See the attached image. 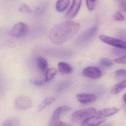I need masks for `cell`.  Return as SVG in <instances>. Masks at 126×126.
<instances>
[{
  "instance_id": "obj_6",
  "label": "cell",
  "mask_w": 126,
  "mask_h": 126,
  "mask_svg": "<svg viewBox=\"0 0 126 126\" xmlns=\"http://www.w3.org/2000/svg\"><path fill=\"white\" fill-rule=\"evenodd\" d=\"M99 39L103 43L120 48L126 49V42L104 35L99 36Z\"/></svg>"
},
{
  "instance_id": "obj_17",
  "label": "cell",
  "mask_w": 126,
  "mask_h": 126,
  "mask_svg": "<svg viewBox=\"0 0 126 126\" xmlns=\"http://www.w3.org/2000/svg\"><path fill=\"white\" fill-rule=\"evenodd\" d=\"M20 122L17 118H8L5 121L1 126H20Z\"/></svg>"
},
{
  "instance_id": "obj_15",
  "label": "cell",
  "mask_w": 126,
  "mask_h": 126,
  "mask_svg": "<svg viewBox=\"0 0 126 126\" xmlns=\"http://www.w3.org/2000/svg\"><path fill=\"white\" fill-rule=\"evenodd\" d=\"M70 0H58L56 4V8L59 12H63L69 6Z\"/></svg>"
},
{
  "instance_id": "obj_28",
  "label": "cell",
  "mask_w": 126,
  "mask_h": 126,
  "mask_svg": "<svg viewBox=\"0 0 126 126\" xmlns=\"http://www.w3.org/2000/svg\"><path fill=\"white\" fill-rule=\"evenodd\" d=\"M55 126H72L71 125L66 123L60 121Z\"/></svg>"
},
{
  "instance_id": "obj_1",
  "label": "cell",
  "mask_w": 126,
  "mask_h": 126,
  "mask_svg": "<svg viewBox=\"0 0 126 126\" xmlns=\"http://www.w3.org/2000/svg\"><path fill=\"white\" fill-rule=\"evenodd\" d=\"M80 28V24L75 21H68L60 23L51 30L49 40L54 44H61L75 35Z\"/></svg>"
},
{
  "instance_id": "obj_7",
  "label": "cell",
  "mask_w": 126,
  "mask_h": 126,
  "mask_svg": "<svg viewBox=\"0 0 126 126\" xmlns=\"http://www.w3.org/2000/svg\"><path fill=\"white\" fill-rule=\"evenodd\" d=\"M71 108L67 106H63L58 107L54 112L51 118L49 126H55L60 121V116L63 112L70 111Z\"/></svg>"
},
{
  "instance_id": "obj_30",
  "label": "cell",
  "mask_w": 126,
  "mask_h": 126,
  "mask_svg": "<svg viewBox=\"0 0 126 126\" xmlns=\"http://www.w3.org/2000/svg\"><path fill=\"white\" fill-rule=\"evenodd\" d=\"M101 126H113L112 124L110 123H107L106 124H103Z\"/></svg>"
},
{
  "instance_id": "obj_23",
  "label": "cell",
  "mask_w": 126,
  "mask_h": 126,
  "mask_svg": "<svg viewBox=\"0 0 126 126\" xmlns=\"http://www.w3.org/2000/svg\"><path fill=\"white\" fill-rule=\"evenodd\" d=\"M114 19L118 21H123L124 20L125 18L124 16L120 12H118L114 16Z\"/></svg>"
},
{
  "instance_id": "obj_25",
  "label": "cell",
  "mask_w": 126,
  "mask_h": 126,
  "mask_svg": "<svg viewBox=\"0 0 126 126\" xmlns=\"http://www.w3.org/2000/svg\"><path fill=\"white\" fill-rule=\"evenodd\" d=\"M30 82L31 83L37 86H41L45 83V81L36 79H32L30 80Z\"/></svg>"
},
{
  "instance_id": "obj_4",
  "label": "cell",
  "mask_w": 126,
  "mask_h": 126,
  "mask_svg": "<svg viewBox=\"0 0 126 126\" xmlns=\"http://www.w3.org/2000/svg\"><path fill=\"white\" fill-rule=\"evenodd\" d=\"M14 105L17 109L26 110L30 109L32 107V100L26 95H19L15 98Z\"/></svg>"
},
{
  "instance_id": "obj_9",
  "label": "cell",
  "mask_w": 126,
  "mask_h": 126,
  "mask_svg": "<svg viewBox=\"0 0 126 126\" xmlns=\"http://www.w3.org/2000/svg\"><path fill=\"white\" fill-rule=\"evenodd\" d=\"M105 121L104 118L94 115L84 119L81 123V126H98Z\"/></svg>"
},
{
  "instance_id": "obj_31",
  "label": "cell",
  "mask_w": 126,
  "mask_h": 126,
  "mask_svg": "<svg viewBox=\"0 0 126 126\" xmlns=\"http://www.w3.org/2000/svg\"><path fill=\"white\" fill-rule=\"evenodd\" d=\"M91 0L92 1H93V2H95V1H96L97 0Z\"/></svg>"
},
{
  "instance_id": "obj_3",
  "label": "cell",
  "mask_w": 126,
  "mask_h": 126,
  "mask_svg": "<svg viewBox=\"0 0 126 126\" xmlns=\"http://www.w3.org/2000/svg\"><path fill=\"white\" fill-rule=\"evenodd\" d=\"M97 111L93 107L83 109L74 112L72 115V120L75 121H79L86 119L87 118L95 115Z\"/></svg>"
},
{
  "instance_id": "obj_14",
  "label": "cell",
  "mask_w": 126,
  "mask_h": 126,
  "mask_svg": "<svg viewBox=\"0 0 126 126\" xmlns=\"http://www.w3.org/2000/svg\"><path fill=\"white\" fill-rule=\"evenodd\" d=\"M36 62L38 66L42 72L46 71L48 68V63L46 59L41 57H37Z\"/></svg>"
},
{
  "instance_id": "obj_20",
  "label": "cell",
  "mask_w": 126,
  "mask_h": 126,
  "mask_svg": "<svg viewBox=\"0 0 126 126\" xmlns=\"http://www.w3.org/2000/svg\"><path fill=\"white\" fill-rule=\"evenodd\" d=\"M101 65L104 67H109L112 66L114 63L110 59L104 58L102 59L100 62Z\"/></svg>"
},
{
  "instance_id": "obj_12",
  "label": "cell",
  "mask_w": 126,
  "mask_h": 126,
  "mask_svg": "<svg viewBox=\"0 0 126 126\" xmlns=\"http://www.w3.org/2000/svg\"><path fill=\"white\" fill-rule=\"evenodd\" d=\"M119 111L118 109L115 107L105 109L97 111L95 116L105 118L110 117L113 115L115 114Z\"/></svg>"
},
{
  "instance_id": "obj_8",
  "label": "cell",
  "mask_w": 126,
  "mask_h": 126,
  "mask_svg": "<svg viewBox=\"0 0 126 126\" xmlns=\"http://www.w3.org/2000/svg\"><path fill=\"white\" fill-rule=\"evenodd\" d=\"M83 73L86 77L93 79L99 78L102 75V72L100 69L94 66L86 67L83 70Z\"/></svg>"
},
{
  "instance_id": "obj_32",
  "label": "cell",
  "mask_w": 126,
  "mask_h": 126,
  "mask_svg": "<svg viewBox=\"0 0 126 126\" xmlns=\"http://www.w3.org/2000/svg\"><path fill=\"white\" fill-rule=\"evenodd\" d=\"M117 0L119 1L120 2H121V1H123L124 0Z\"/></svg>"
},
{
  "instance_id": "obj_22",
  "label": "cell",
  "mask_w": 126,
  "mask_h": 126,
  "mask_svg": "<svg viewBox=\"0 0 126 126\" xmlns=\"http://www.w3.org/2000/svg\"><path fill=\"white\" fill-rule=\"evenodd\" d=\"M115 76L118 78H126V70L125 69H118L115 72Z\"/></svg>"
},
{
  "instance_id": "obj_5",
  "label": "cell",
  "mask_w": 126,
  "mask_h": 126,
  "mask_svg": "<svg viewBox=\"0 0 126 126\" xmlns=\"http://www.w3.org/2000/svg\"><path fill=\"white\" fill-rule=\"evenodd\" d=\"M98 30L97 26H95L82 33L76 40V43L79 44H84L92 39Z\"/></svg>"
},
{
  "instance_id": "obj_27",
  "label": "cell",
  "mask_w": 126,
  "mask_h": 126,
  "mask_svg": "<svg viewBox=\"0 0 126 126\" xmlns=\"http://www.w3.org/2000/svg\"><path fill=\"white\" fill-rule=\"evenodd\" d=\"M120 9L121 11L126 12V0H124L120 2Z\"/></svg>"
},
{
  "instance_id": "obj_21",
  "label": "cell",
  "mask_w": 126,
  "mask_h": 126,
  "mask_svg": "<svg viewBox=\"0 0 126 126\" xmlns=\"http://www.w3.org/2000/svg\"><path fill=\"white\" fill-rule=\"evenodd\" d=\"M20 11L23 13H32V10L26 4L23 3L20 7Z\"/></svg>"
},
{
  "instance_id": "obj_11",
  "label": "cell",
  "mask_w": 126,
  "mask_h": 126,
  "mask_svg": "<svg viewBox=\"0 0 126 126\" xmlns=\"http://www.w3.org/2000/svg\"><path fill=\"white\" fill-rule=\"evenodd\" d=\"M82 0H73V4L66 14L67 18H72L77 15L80 8Z\"/></svg>"
},
{
  "instance_id": "obj_10",
  "label": "cell",
  "mask_w": 126,
  "mask_h": 126,
  "mask_svg": "<svg viewBox=\"0 0 126 126\" xmlns=\"http://www.w3.org/2000/svg\"><path fill=\"white\" fill-rule=\"evenodd\" d=\"M77 100L81 104H89L95 102L97 99L95 95L88 93H80L76 95Z\"/></svg>"
},
{
  "instance_id": "obj_19",
  "label": "cell",
  "mask_w": 126,
  "mask_h": 126,
  "mask_svg": "<svg viewBox=\"0 0 126 126\" xmlns=\"http://www.w3.org/2000/svg\"><path fill=\"white\" fill-rule=\"evenodd\" d=\"M57 72V70L56 68L52 67L48 69L46 71L44 81L47 82L51 80L56 75Z\"/></svg>"
},
{
  "instance_id": "obj_24",
  "label": "cell",
  "mask_w": 126,
  "mask_h": 126,
  "mask_svg": "<svg viewBox=\"0 0 126 126\" xmlns=\"http://www.w3.org/2000/svg\"><path fill=\"white\" fill-rule=\"evenodd\" d=\"M87 6L89 11H92L94 10L95 7V3L91 0H86Z\"/></svg>"
},
{
  "instance_id": "obj_13",
  "label": "cell",
  "mask_w": 126,
  "mask_h": 126,
  "mask_svg": "<svg viewBox=\"0 0 126 126\" xmlns=\"http://www.w3.org/2000/svg\"><path fill=\"white\" fill-rule=\"evenodd\" d=\"M58 69L59 72L63 74H69L72 71V68L71 66L64 62L58 63Z\"/></svg>"
},
{
  "instance_id": "obj_26",
  "label": "cell",
  "mask_w": 126,
  "mask_h": 126,
  "mask_svg": "<svg viewBox=\"0 0 126 126\" xmlns=\"http://www.w3.org/2000/svg\"><path fill=\"white\" fill-rule=\"evenodd\" d=\"M114 61L119 64H126V56L120 58H117Z\"/></svg>"
},
{
  "instance_id": "obj_18",
  "label": "cell",
  "mask_w": 126,
  "mask_h": 126,
  "mask_svg": "<svg viewBox=\"0 0 126 126\" xmlns=\"http://www.w3.org/2000/svg\"><path fill=\"white\" fill-rule=\"evenodd\" d=\"M55 100V98L53 97H49L45 98L39 105L38 108V111L39 112L41 111L46 107L54 102Z\"/></svg>"
},
{
  "instance_id": "obj_16",
  "label": "cell",
  "mask_w": 126,
  "mask_h": 126,
  "mask_svg": "<svg viewBox=\"0 0 126 126\" xmlns=\"http://www.w3.org/2000/svg\"><path fill=\"white\" fill-rule=\"evenodd\" d=\"M126 87V78L124 80L114 86L111 90V92L116 94Z\"/></svg>"
},
{
  "instance_id": "obj_29",
  "label": "cell",
  "mask_w": 126,
  "mask_h": 126,
  "mask_svg": "<svg viewBox=\"0 0 126 126\" xmlns=\"http://www.w3.org/2000/svg\"><path fill=\"white\" fill-rule=\"evenodd\" d=\"M123 98L124 100L126 105V93L123 96Z\"/></svg>"
},
{
  "instance_id": "obj_2",
  "label": "cell",
  "mask_w": 126,
  "mask_h": 126,
  "mask_svg": "<svg viewBox=\"0 0 126 126\" xmlns=\"http://www.w3.org/2000/svg\"><path fill=\"white\" fill-rule=\"evenodd\" d=\"M28 30V26L26 24L19 22L15 24L12 28L8 31V34L15 37H22L26 35Z\"/></svg>"
}]
</instances>
